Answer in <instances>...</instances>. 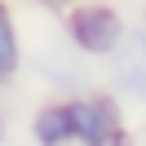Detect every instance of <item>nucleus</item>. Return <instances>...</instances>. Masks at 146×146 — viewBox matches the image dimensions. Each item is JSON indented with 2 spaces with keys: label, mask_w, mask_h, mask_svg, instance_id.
Wrapping results in <instances>:
<instances>
[{
  "label": "nucleus",
  "mask_w": 146,
  "mask_h": 146,
  "mask_svg": "<svg viewBox=\"0 0 146 146\" xmlns=\"http://www.w3.org/2000/svg\"><path fill=\"white\" fill-rule=\"evenodd\" d=\"M62 31L71 40V49L84 53V58H106L128 36L119 9L115 5H102V0H80L71 9H62Z\"/></svg>",
  "instance_id": "1"
},
{
  "label": "nucleus",
  "mask_w": 146,
  "mask_h": 146,
  "mask_svg": "<svg viewBox=\"0 0 146 146\" xmlns=\"http://www.w3.org/2000/svg\"><path fill=\"white\" fill-rule=\"evenodd\" d=\"M71 115H75V142L80 146H102V142H111V137L128 133L124 128V111H119V98L111 89L71 93Z\"/></svg>",
  "instance_id": "2"
},
{
  "label": "nucleus",
  "mask_w": 146,
  "mask_h": 146,
  "mask_svg": "<svg viewBox=\"0 0 146 146\" xmlns=\"http://www.w3.org/2000/svg\"><path fill=\"white\" fill-rule=\"evenodd\" d=\"M102 62H106V89L115 98L146 106V36L142 31H128Z\"/></svg>",
  "instance_id": "3"
},
{
  "label": "nucleus",
  "mask_w": 146,
  "mask_h": 146,
  "mask_svg": "<svg viewBox=\"0 0 146 146\" xmlns=\"http://www.w3.org/2000/svg\"><path fill=\"white\" fill-rule=\"evenodd\" d=\"M31 142L36 146H71L75 142V115H71V98H49L36 106L31 115Z\"/></svg>",
  "instance_id": "4"
},
{
  "label": "nucleus",
  "mask_w": 146,
  "mask_h": 146,
  "mask_svg": "<svg viewBox=\"0 0 146 146\" xmlns=\"http://www.w3.org/2000/svg\"><path fill=\"white\" fill-rule=\"evenodd\" d=\"M36 71L49 80V89L62 93V98H71V93H84L89 89V71H84V62L75 53H66V49H44L36 62Z\"/></svg>",
  "instance_id": "5"
},
{
  "label": "nucleus",
  "mask_w": 146,
  "mask_h": 146,
  "mask_svg": "<svg viewBox=\"0 0 146 146\" xmlns=\"http://www.w3.org/2000/svg\"><path fill=\"white\" fill-rule=\"evenodd\" d=\"M0 66L9 75L22 66V40H18V27H13L9 9H0Z\"/></svg>",
  "instance_id": "6"
},
{
  "label": "nucleus",
  "mask_w": 146,
  "mask_h": 146,
  "mask_svg": "<svg viewBox=\"0 0 146 146\" xmlns=\"http://www.w3.org/2000/svg\"><path fill=\"white\" fill-rule=\"evenodd\" d=\"M102 146H133V137H128V133H119V137H111V142H102Z\"/></svg>",
  "instance_id": "7"
},
{
  "label": "nucleus",
  "mask_w": 146,
  "mask_h": 146,
  "mask_svg": "<svg viewBox=\"0 0 146 146\" xmlns=\"http://www.w3.org/2000/svg\"><path fill=\"white\" fill-rule=\"evenodd\" d=\"M5 84H9V71H5V66H0V89H5Z\"/></svg>",
  "instance_id": "8"
},
{
  "label": "nucleus",
  "mask_w": 146,
  "mask_h": 146,
  "mask_svg": "<svg viewBox=\"0 0 146 146\" xmlns=\"http://www.w3.org/2000/svg\"><path fill=\"white\" fill-rule=\"evenodd\" d=\"M0 146H5V119H0Z\"/></svg>",
  "instance_id": "9"
},
{
  "label": "nucleus",
  "mask_w": 146,
  "mask_h": 146,
  "mask_svg": "<svg viewBox=\"0 0 146 146\" xmlns=\"http://www.w3.org/2000/svg\"><path fill=\"white\" fill-rule=\"evenodd\" d=\"M142 36H146V13H142Z\"/></svg>",
  "instance_id": "10"
},
{
  "label": "nucleus",
  "mask_w": 146,
  "mask_h": 146,
  "mask_svg": "<svg viewBox=\"0 0 146 146\" xmlns=\"http://www.w3.org/2000/svg\"><path fill=\"white\" fill-rule=\"evenodd\" d=\"M0 9H5V0H0Z\"/></svg>",
  "instance_id": "11"
}]
</instances>
